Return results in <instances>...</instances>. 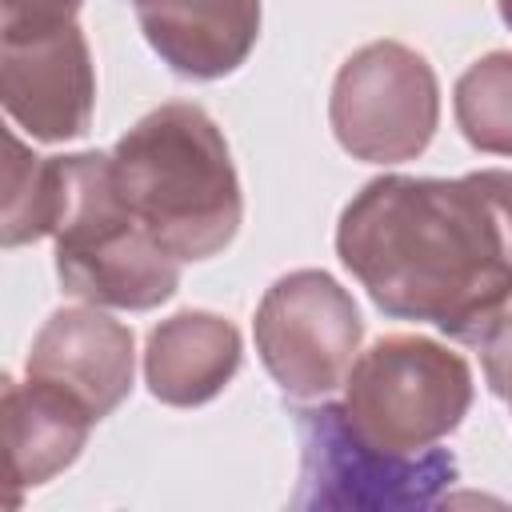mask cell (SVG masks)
I'll list each match as a JSON object with an SVG mask.
<instances>
[{
    "mask_svg": "<svg viewBox=\"0 0 512 512\" xmlns=\"http://www.w3.org/2000/svg\"><path fill=\"white\" fill-rule=\"evenodd\" d=\"M452 112L476 152L512 156V52L472 60L452 88Z\"/></svg>",
    "mask_w": 512,
    "mask_h": 512,
    "instance_id": "13",
    "label": "cell"
},
{
    "mask_svg": "<svg viewBox=\"0 0 512 512\" xmlns=\"http://www.w3.org/2000/svg\"><path fill=\"white\" fill-rule=\"evenodd\" d=\"M92 424L96 416L64 388L36 376H4V444L12 504L24 488H40L64 468H72L88 444Z\"/></svg>",
    "mask_w": 512,
    "mask_h": 512,
    "instance_id": "12",
    "label": "cell"
},
{
    "mask_svg": "<svg viewBox=\"0 0 512 512\" xmlns=\"http://www.w3.org/2000/svg\"><path fill=\"white\" fill-rule=\"evenodd\" d=\"M116 184L136 220L184 264L224 252L244 220L240 176L220 124L192 100L136 120L112 148Z\"/></svg>",
    "mask_w": 512,
    "mask_h": 512,
    "instance_id": "2",
    "label": "cell"
},
{
    "mask_svg": "<svg viewBox=\"0 0 512 512\" xmlns=\"http://www.w3.org/2000/svg\"><path fill=\"white\" fill-rule=\"evenodd\" d=\"M472 396V368L460 352L420 332H392L356 356L340 404L368 444L412 456L448 440Z\"/></svg>",
    "mask_w": 512,
    "mask_h": 512,
    "instance_id": "4",
    "label": "cell"
},
{
    "mask_svg": "<svg viewBox=\"0 0 512 512\" xmlns=\"http://www.w3.org/2000/svg\"><path fill=\"white\" fill-rule=\"evenodd\" d=\"M24 376L48 380L76 396L96 420L116 412L132 392L136 336L96 304L56 308L32 336Z\"/></svg>",
    "mask_w": 512,
    "mask_h": 512,
    "instance_id": "9",
    "label": "cell"
},
{
    "mask_svg": "<svg viewBox=\"0 0 512 512\" xmlns=\"http://www.w3.org/2000/svg\"><path fill=\"white\" fill-rule=\"evenodd\" d=\"M240 360L244 344L232 320L204 308H184L148 332L144 384L160 404L196 408L232 384Z\"/></svg>",
    "mask_w": 512,
    "mask_h": 512,
    "instance_id": "11",
    "label": "cell"
},
{
    "mask_svg": "<svg viewBox=\"0 0 512 512\" xmlns=\"http://www.w3.org/2000/svg\"><path fill=\"white\" fill-rule=\"evenodd\" d=\"M148 48L184 80L236 72L260 40V0H136Z\"/></svg>",
    "mask_w": 512,
    "mask_h": 512,
    "instance_id": "10",
    "label": "cell"
},
{
    "mask_svg": "<svg viewBox=\"0 0 512 512\" xmlns=\"http://www.w3.org/2000/svg\"><path fill=\"white\" fill-rule=\"evenodd\" d=\"M300 480L292 508H340V512H400L428 508L456 480V456L448 448L384 452L368 444L344 416V404L308 400L296 408Z\"/></svg>",
    "mask_w": 512,
    "mask_h": 512,
    "instance_id": "6",
    "label": "cell"
},
{
    "mask_svg": "<svg viewBox=\"0 0 512 512\" xmlns=\"http://www.w3.org/2000/svg\"><path fill=\"white\" fill-rule=\"evenodd\" d=\"M328 124L352 160H416L440 124V80L416 48L372 40L340 64L328 96Z\"/></svg>",
    "mask_w": 512,
    "mask_h": 512,
    "instance_id": "7",
    "label": "cell"
},
{
    "mask_svg": "<svg viewBox=\"0 0 512 512\" xmlns=\"http://www.w3.org/2000/svg\"><path fill=\"white\" fill-rule=\"evenodd\" d=\"M336 256L384 316L480 344L512 300V172L376 176L344 204Z\"/></svg>",
    "mask_w": 512,
    "mask_h": 512,
    "instance_id": "1",
    "label": "cell"
},
{
    "mask_svg": "<svg viewBox=\"0 0 512 512\" xmlns=\"http://www.w3.org/2000/svg\"><path fill=\"white\" fill-rule=\"evenodd\" d=\"M56 160V276L60 288L96 308L148 312L176 296L180 260L128 208L112 152H68Z\"/></svg>",
    "mask_w": 512,
    "mask_h": 512,
    "instance_id": "3",
    "label": "cell"
},
{
    "mask_svg": "<svg viewBox=\"0 0 512 512\" xmlns=\"http://www.w3.org/2000/svg\"><path fill=\"white\" fill-rule=\"evenodd\" d=\"M52 224H56V160L36 156L16 132H8L0 240L4 248H20L52 236Z\"/></svg>",
    "mask_w": 512,
    "mask_h": 512,
    "instance_id": "14",
    "label": "cell"
},
{
    "mask_svg": "<svg viewBox=\"0 0 512 512\" xmlns=\"http://www.w3.org/2000/svg\"><path fill=\"white\" fill-rule=\"evenodd\" d=\"M480 364H484L488 388L500 400H508L512 396V308H504V316L480 336Z\"/></svg>",
    "mask_w": 512,
    "mask_h": 512,
    "instance_id": "15",
    "label": "cell"
},
{
    "mask_svg": "<svg viewBox=\"0 0 512 512\" xmlns=\"http://www.w3.org/2000/svg\"><path fill=\"white\" fill-rule=\"evenodd\" d=\"M252 336L260 364L284 396L324 400L344 388L360 356L364 320L352 292L336 276L296 268L284 272L256 304Z\"/></svg>",
    "mask_w": 512,
    "mask_h": 512,
    "instance_id": "8",
    "label": "cell"
},
{
    "mask_svg": "<svg viewBox=\"0 0 512 512\" xmlns=\"http://www.w3.org/2000/svg\"><path fill=\"white\" fill-rule=\"evenodd\" d=\"M84 0H0V100L32 140L64 144L92 128L96 64Z\"/></svg>",
    "mask_w": 512,
    "mask_h": 512,
    "instance_id": "5",
    "label": "cell"
},
{
    "mask_svg": "<svg viewBox=\"0 0 512 512\" xmlns=\"http://www.w3.org/2000/svg\"><path fill=\"white\" fill-rule=\"evenodd\" d=\"M508 408H512V396H508Z\"/></svg>",
    "mask_w": 512,
    "mask_h": 512,
    "instance_id": "17",
    "label": "cell"
},
{
    "mask_svg": "<svg viewBox=\"0 0 512 512\" xmlns=\"http://www.w3.org/2000/svg\"><path fill=\"white\" fill-rule=\"evenodd\" d=\"M496 8H500V20L512 28V0H496Z\"/></svg>",
    "mask_w": 512,
    "mask_h": 512,
    "instance_id": "16",
    "label": "cell"
}]
</instances>
